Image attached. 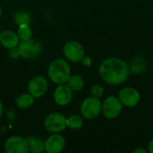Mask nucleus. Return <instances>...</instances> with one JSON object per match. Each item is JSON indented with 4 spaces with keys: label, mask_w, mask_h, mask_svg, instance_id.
<instances>
[{
    "label": "nucleus",
    "mask_w": 153,
    "mask_h": 153,
    "mask_svg": "<svg viewBox=\"0 0 153 153\" xmlns=\"http://www.w3.org/2000/svg\"><path fill=\"white\" fill-rule=\"evenodd\" d=\"M99 73L101 79L111 85H118L126 82L130 74L129 65L118 57H108L100 65Z\"/></svg>",
    "instance_id": "f257e3e1"
},
{
    "label": "nucleus",
    "mask_w": 153,
    "mask_h": 153,
    "mask_svg": "<svg viewBox=\"0 0 153 153\" xmlns=\"http://www.w3.org/2000/svg\"><path fill=\"white\" fill-rule=\"evenodd\" d=\"M48 75L50 81L56 84L66 83L71 75V69L68 62L61 58L53 60L48 68Z\"/></svg>",
    "instance_id": "f03ea898"
},
{
    "label": "nucleus",
    "mask_w": 153,
    "mask_h": 153,
    "mask_svg": "<svg viewBox=\"0 0 153 153\" xmlns=\"http://www.w3.org/2000/svg\"><path fill=\"white\" fill-rule=\"evenodd\" d=\"M101 105L100 99L94 97H89L85 99L81 105V114L82 117L88 120L97 118L101 113Z\"/></svg>",
    "instance_id": "7ed1b4c3"
},
{
    "label": "nucleus",
    "mask_w": 153,
    "mask_h": 153,
    "mask_svg": "<svg viewBox=\"0 0 153 153\" xmlns=\"http://www.w3.org/2000/svg\"><path fill=\"white\" fill-rule=\"evenodd\" d=\"M20 56L25 59H34L38 57L42 50L41 44L34 39L21 41L17 46Z\"/></svg>",
    "instance_id": "20e7f679"
},
{
    "label": "nucleus",
    "mask_w": 153,
    "mask_h": 153,
    "mask_svg": "<svg viewBox=\"0 0 153 153\" xmlns=\"http://www.w3.org/2000/svg\"><path fill=\"white\" fill-rule=\"evenodd\" d=\"M66 117L61 113H51L44 120V127L50 134H59L66 127Z\"/></svg>",
    "instance_id": "39448f33"
},
{
    "label": "nucleus",
    "mask_w": 153,
    "mask_h": 153,
    "mask_svg": "<svg viewBox=\"0 0 153 153\" xmlns=\"http://www.w3.org/2000/svg\"><path fill=\"white\" fill-rule=\"evenodd\" d=\"M123 108V105L120 102L118 97L109 96L102 102L101 105V112L103 113L104 117L108 119H114L117 118Z\"/></svg>",
    "instance_id": "423d86ee"
},
{
    "label": "nucleus",
    "mask_w": 153,
    "mask_h": 153,
    "mask_svg": "<svg viewBox=\"0 0 153 153\" xmlns=\"http://www.w3.org/2000/svg\"><path fill=\"white\" fill-rule=\"evenodd\" d=\"M4 150L6 153H27L29 152L28 140L19 135L11 136L4 142Z\"/></svg>",
    "instance_id": "0eeeda50"
},
{
    "label": "nucleus",
    "mask_w": 153,
    "mask_h": 153,
    "mask_svg": "<svg viewBox=\"0 0 153 153\" xmlns=\"http://www.w3.org/2000/svg\"><path fill=\"white\" fill-rule=\"evenodd\" d=\"M48 89V82L41 75L33 76L28 83V91L34 98L39 99L44 96Z\"/></svg>",
    "instance_id": "6e6552de"
},
{
    "label": "nucleus",
    "mask_w": 153,
    "mask_h": 153,
    "mask_svg": "<svg viewBox=\"0 0 153 153\" xmlns=\"http://www.w3.org/2000/svg\"><path fill=\"white\" fill-rule=\"evenodd\" d=\"M64 55L65 58L73 63L81 62L84 56V48L75 40H71L65 43L64 47Z\"/></svg>",
    "instance_id": "1a4fd4ad"
},
{
    "label": "nucleus",
    "mask_w": 153,
    "mask_h": 153,
    "mask_svg": "<svg viewBox=\"0 0 153 153\" xmlns=\"http://www.w3.org/2000/svg\"><path fill=\"white\" fill-rule=\"evenodd\" d=\"M118 99L123 106L133 108L139 103L141 96L136 89L133 87H126L119 91Z\"/></svg>",
    "instance_id": "9d476101"
},
{
    "label": "nucleus",
    "mask_w": 153,
    "mask_h": 153,
    "mask_svg": "<svg viewBox=\"0 0 153 153\" xmlns=\"http://www.w3.org/2000/svg\"><path fill=\"white\" fill-rule=\"evenodd\" d=\"M44 146L48 153H59L65 149V140L59 134H52L44 141Z\"/></svg>",
    "instance_id": "9b49d317"
},
{
    "label": "nucleus",
    "mask_w": 153,
    "mask_h": 153,
    "mask_svg": "<svg viewBox=\"0 0 153 153\" xmlns=\"http://www.w3.org/2000/svg\"><path fill=\"white\" fill-rule=\"evenodd\" d=\"M73 99V91L65 83L58 84L54 91V100L58 106L68 105Z\"/></svg>",
    "instance_id": "f8f14e48"
},
{
    "label": "nucleus",
    "mask_w": 153,
    "mask_h": 153,
    "mask_svg": "<svg viewBox=\"0 0 153 153\" xmlns=\"http://www.w3.org/2000/svg\"><path fill=\"white\" fill-rule=\"evenodd\" d=\"M0 43L4 48L11 49L13 48H17L20 43V39L17 33L13 30H6L0 33Z\"/></svg>",
    "instance_id": "ddd939ff"
},
{
    "label": "nucleus",
    "mask_w": 153,
    "mask_h": 153,
    "mask_svg": "<svg viewBox=\"0 0 153 153\" xmlns=\"http://www.w3.org/2000/svg\"><path fill=\"white\" fill-rule=\"evenodd\" d=\"M29 152L32 153H41L45 151L44 141L39 137H28Z\"/></svg>",
    "instance_id": "4468645a"
},
{
    "label": "nucleus",
    "mask_w": 153,
    "mask_h": 153,
    "mask_svg": "<svg viewBox=\"0 0 153 153\" xmlns=\"http://www.w3.org/2000/svg\"><path fill=\"white\" fill-rule=\"evenodd\" d=\"M16 106L21 109H27L34 103V98L30 93H22L16 98Z\"/></svg>",
    "instance_id": "2eb2a0df"
},
{
    "label": "nucleus",
    "mask_w": 153,
    "mask_h": 153,
    "mask_svg": "<svg viewBox=\"0 0 153 153\" xmlns=\"http://www.w3.org/2000/svg\"><path fill=\"white\" fill-rule=\"evenodd\" d=\"M66 85L73 91H80L84 86V81L82 76L78 74H71Z\"/></svg>",
    "instance_id": "dca6fc26"
},
{
    "label": "nucleus",
    "mask_w": 153,
    "mask_h": 153,
    "mask_svg": "<svg viewBox=\"0 0 153 153\" xmlns=\"http://www.w3.org/2000/svg\"><path fill=\"white\" fill-rule=\"evenodd\" d=\"M17 35L21 41L30 39L32 37V30L28 23H22L18 25L17 29Z\"/></svg>",
    "instance_id": "f3484780"
},
{
    "label": "nucleus",
    "mask_w": 153,
    "mask_h": 153,
    "mask_svg": "<svg viewBox=\"0 0 153 153\" xmlns=\"http://www.w3.org/2000/svg\"><path fill=\"white\" fill-rule=\"evenodd\" d=\"M65 124L66 127H69L73 130H78L82 126L83 119L82 117L78 115H72L65 119Z\"/></svg>",
    "instance_id": "a211bd4d"
},
{
    "label": "nucleus",
    "mask_w": 153,
    "mask_h": 153,
    "mask_svg": "<svg viewBox=\"0 0 153 153\" xmlns=\"http://www.w3.org/2000/svg\"><path fill=\"white\" fill-rule=\"evenodd\" d=\"M13 20L18 25L22 24V23H28L29 24L30 22V15L28 12L21 10V11H18L14 13Z\"/></svg>",
    "instance_id": "6ab92c4d"
},
{
    "label": "nucleus",
    "mask_w": 153,
    "mask_h": 153,
    "mask_svg": "<svg viewBox=\"0 0 153 153\" xmlns=\"http://www.w3.org/2000/svg\"><path fill=\"white\" fill-rule=\"evenodd\" d=\"M129 67H130V71H132L135 74L141 73L142 71H143V69L145 67V61L143 58L138 56L132 61V65Z\"/></svg>",
    "instance_id": "aec40b11"
},
{
    "label": "nucleus",
    "mask_w": 153,
    "mask_h": 153,
    "mask_svg": "<svg viewBox=\"0 0 153 153\" xmlns=\"http://www.w3.org/2000/svg\"><path fill=\"white\" fill-rule=\"evenodd\" d=\"M91 94L94 98L100 99L103 96V94H104V89H103V87L100 84H96V85L91 87Z\"/></svg>",
    "instance_id": "412c9836"
},
{
    "label": "nucleus",
    "mask_w": 153,
    "mask_h": 153,
    "mask_svg": "<svg viewBox=\"0 0 153 153\" xmlns=\"http://www.w3.org/2000/svg\"><path fill=\"white\" fill-rule=\"evenodd\" d=\"M8 56H9V57H11V58H13V59H17V58H19V57L21 56L17 48H13L9 49Z\"/></svg>",
    "instance_id": "4be33fe9"
},
{
    "label": "nucleus",
    "mask_w": 153,
    "mask_h": 153,
    "mask_svg": "<svg viewBox=\"0 0 153 153\" xmlns=\"http://www.w3.org/2000/svg\"><path fill=\"white\" fill-rule=\"evenodd\" d=\"M82 64L85 66H90L91 65V58L88 56H84L82 59Z\"/></svg>",
    "instance_id": "5701e85b"
},
{
    "label": "nucleus",
    "mask_w": 153,
    "mask_h": 153,
    "mask_svg": "<svg viewBox=\"0 0 153 153\" xmlns=\"http://www.w3.org/2000/svg\"><path fill=\"white\" fill-rule=\"evenodd\" d=\"M149 152L151 153H153V139L149 143Z\"/></svg>",
    "instance_id": "b1692460"
},
{
    "label": "nucleus",
    "mask_w": 153,
    "mask_h": 153,
    "mask_svg": "<svg viewBox=\"0 0 153 153\" xmlns=\"http://www.w3.org/2000/svg\"><path fill=\"white\" fill-rule=\"evenodd\" d=\"M3 112H4V106H3L2 101L0 100V118H1V117L3 115Z\"/></svg>",
    "instance_id": "393cba45"
},
{
    "label": "nucleus",
    "mask_w": 153,
    "mask_h": 153,
    "mask_svg": "<svg viewBox=\"0 0 153 153\" xmlns=\"http://www.w3.org/2000/svg\"><path fill=\"white\" fill-rule=\"evenodd\" d=\"M138 152H143V153H145V150H143V149H137V150H135L134 151V153H138Z\"/></svg>",
    "instance_id": "a878e982"
},
{
    "label": "nucleus",
    "mask_w": 153,
    "mask_h": 153,
    "mask_svg": "<svg viewBox=\"0 0 153 153\" xmlns=\"http://www.w3.org/2000/svg\"><path fill=\"white\" fill-rule=\"evenodd\" d=\"M1 15H2V8L0 6V17H1Z\"/></svg>",
    "instance_id": "bb28decb"
},
{
    "label": "nucleus",
    "mask_w": 153,
    "mask_h": 153,
    "mask_svg": "<svg viewBox=\"0 0 153 153\" xmlns=\"http://www.w3.org/2000/svg\"><path fill=\"white\" fill-rule=\"evenodd\" d=\"M0 33H1V32H0Z\"/></svg>",
    "instance_id": "cd10ccee"
}]
</instances>
